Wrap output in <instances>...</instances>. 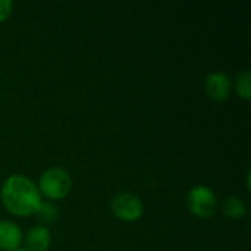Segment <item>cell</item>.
Masks as SVG:
<instances>
[{
	"label": "cell",
	"mask_w": 251,
	"mask_h": 251,
	"mask_svg": "<svg viewBox=\"0 0 251 251\" xmlns=\"http://www.w3.org/2000/svg\"><path fill=\"white\" fill-rule=\"evenodd\" d=\"M0 200L9 213L19 218L35 215L43 201L37 184L21 174L9 175L3 181Z\"/></svg>",
	"instance_id": "cell-1"
},
{
	"label": "cell",
	"mask_w": 251,
	"mask_h": 251,
	"mask_svg": "<svg viewBox=\"0 0 251 251\" xmlns=\"http://www.w3.org/2000/svg\"><path fill=\"white\" fill-rule=\"evenodd\" d=\"M37 187H38L40 194L49 199V201L62 200L71 193L72 178L66 169L54 166V168L46 169L40 175Z\"/></svg>",
	"instance_id": "cell-2"
},
{
	"label": "cell",
	"mask_w": 251,
	"mask_h": 251,
	"mask_svg": "<svg viewBox=\"0 0 251 251\" xmlns=\"http://www.w3.org/2000/svg\"><path fill=\"white\" fill-rule=\"evenodd\" d=\"M216 204V194L207 185H196L187 194V207L197 218H210Z\"/></svg>",
	"instance_id": "cell-3"
},
{
	"label": "cell",
	"mask_w": 251,
	"mask_h": 251,
	"mask_svg": "<svg viewBox=\"0 0 251 251\" xmlns=\"http://www.w3.org/2000/svg\"><path fill=\"white\" fill-rule=\"evenodd\" d=\"M110 210L122 222H135L143 216L144 204L132 193H119L110 200Z\"/></svg>",
	"instance_id": "cell-4"
},
{
	"label": "cell",
	"mask_w": 251,
	"mask_h": 251,
	"mask_svg": "<svg viewBox=\"0 0 251 251\" xmlns=\"http://www.w3.org/2000/svg\"><path fill=\"white\" fill-rule=\"evenodd\" d=\"M204 90L213 101H225L231 96L232 81L228 74L222 71H213L204 79Z\"/></svg>",
	"instance_id": "cell-5"
},
{
	"label": "cell",
	"mask_w": 251,
	"mask_h": 251,
	"mask_svg": "<svg viewBox=\"0 0 251 251\" xmlns=\"http://www.w3.org/2000/svg\"><path fill=\"white\" fill-rule=\"evenodd\" d=\"M22 231L12 221H0V250L12 251L19 249Z\"/></svg>",
	"instance_id": "cell-6"
},
{
	"label": "cell",
	"mask_w": 251,
	"mask_h": 251,
	"mask_svg": "<svg viewBox=\"0 0 251 251\" xmlns=\"http://www.w3.org/2000/svg\"><path fill=\"white\" fill-rule=\"evenodd\" d=\"M51 244V232L47 226L35 225L25 237L26 251H47Z\"/></svg>",
	"instance_id": "cell-7"
},
{
	"label": "cell",
	"mask_w": 251,
	"mask_h": 251,
	"mask_svg": "<svg viewBox=\"0 0 251 251\" xmlns=\"http://www.w3.org/2000/svg\"><path fill=\"white\" fill-rule=\"evenodd\" d=\"M222 213L229 219H241L247 213V206L238 196H229L222 203Z\"/></svg>",
	"instance_id": "cell-8"
},
{
	"label": "cell",
	"mask_w": 251,
	"mask_h": 251,
	"mask_svg": "<svg viewBox=\"0 0 251 251\" xmlns=\"http://www.w3.org/2000/svg\"><path fill=\"white\" fill-rule=\"evenodd\" d=\"M35 216H37L38 222L43 224V226L53 225L57 221V218H59V209H57V206L53 201L46 200V201H41Z\"/></svg>",
	"instance_id": "cell-9"
},
{
	"label": "cell",
	"mask_w": 251,
	"mask_h": 251,
	"mask_svg": "<svg viewBox=\"0 0 251 251\" xmlns=\"http://www.w3.org/2000/svg\"><path fill=\"white\" fill-rule=\"evenodd\" d=\"M250 78L251 74L249 69H244V71L238 72L237 76H235V82H234L235 91H237V94H238L241 99H244V100H249L251 96Z\"/></svg>",
	"instance_id": "cell-10"
},
{
	"label": "cell",
	"mask_w": 251,
	"mask_h": 251,
	"mask_svg": "<svg viewBox=\"0 0 251 251\" xmlns=\"http://www.w3.org/2000/svg\"><path fill=\"white\" fill-rule=\"evenodd\" d=\"M13 9V3L10 0H0V22L6 21Z\"/></svg>",
	"instance_id": "cell-11"
},
{
	"label": "cell",
	"mask_w": 251,
	"mask_h": 251,
	"mask_svg": "<svg viewBox=\"0 0 251 251\" xmlns=\"http://www.w3.org/2000/svg\"><path fill=\"white\" fill-rule=\"evenodd\" d=\"M12 251H26V249H21V247H19V249H16V250H12Z\"/></svg>",
	"instance_id": "cell-12"
}]
</instances>
